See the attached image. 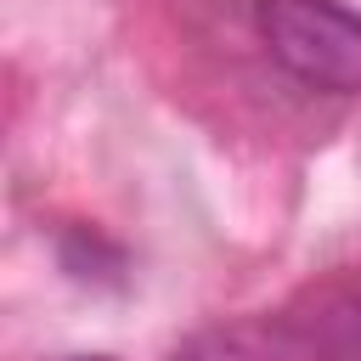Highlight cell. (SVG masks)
I'll use <instances>...</instances> for the list:
<instances>
[{"mask_svg": "<svg viewBox=\"0 0 361 361\" xmlns=\"http://www.w3.org/2000/svg\"><path fill=\"white\" fill-rule=\"evenodd\" d=\"M259 34L288 79L327 96L361 90V11L344 0H265Z\"/></svg>", "mask_w": 361, "mask_h": 361, "instance_id": "cell-1", "label": "cell"}, {"mask_svg": "<svg viewBox=\"0 0 361 361\" xmlns=\"http://www.w3.org/2000/svg\"><path fill=\"white\" fill-rule=\"evenodd\" d=\"M276 322L299 361H361V276L310 288Z\"/></svg>", "mask_w": 361, "mask_h": 361, "instance_id": "cell-2", "label": "cell"}, {"mask_svg": "<svg viewBox=\"0 0 361 361\" xmlns=\"http://www.w3.org/2000/svg\"><path fill=\"white\" fill-rule=\"evenodd\" d=\"M68 361H107V355H68Z\"/></svg>", "mask_w": 361, "mask_h": 361, "instance_id": "cell-3", "label": "cell"}]
</instances>
